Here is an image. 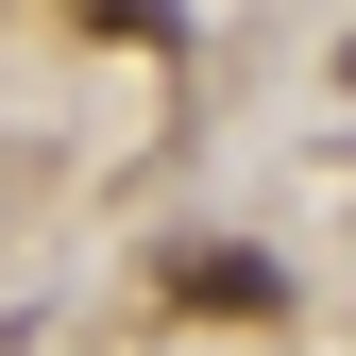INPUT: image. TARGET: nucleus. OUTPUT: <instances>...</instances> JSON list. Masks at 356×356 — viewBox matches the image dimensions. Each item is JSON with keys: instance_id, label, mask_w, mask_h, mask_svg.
I'll use <instances>...</instances> for the list:
<instances>
[{"instance_id": "f257e3e1", "label": "nucleus", "mask_w": 356, "mask_h": 356, "mask_svg": "<svg viewBox=\"0 0 356 356\" xmlns=\"http://www.w3.org/2000/svg\"><path fill=\"white\" fill-rule=\"evenodd\" d=\"M153 289L187 305V323H289V272H272V254H238V238H170Z\"/></svg>"}, {"instance_id": "f03ea898", "label": "nucleus", "mask_w": 356, "mask_h": 356, "mask_svg": "<svg viewBox=\"0 0 356 356\" xmlns=\"http://www.w3.org/2000/svg\"><path fill=\"white\" fill-rule=\"evenodd\" d=\"M68 34H102V51H136V34H170V0H68Z\"/></svg>"}]
</instances>
